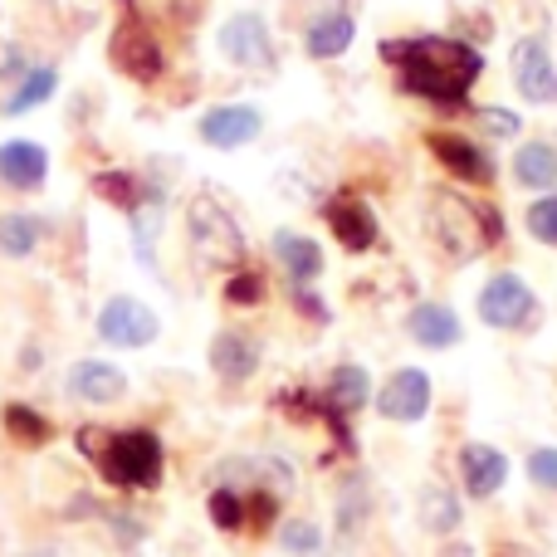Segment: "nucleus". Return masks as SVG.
Here are the masks:
<instances>
[{
  "label": "nucleus",
  "mask_w": 557,
  "mask_h": 557,
  "mask_svg": "<svg viewBox=\"0 0 557 557\" xmlns=\"http://www.w3.org/2000/svg\"><path fill=\"white\" fill-rule=\"evenodd\" d=\"M211 372L221 376V382H250L255 372H260V343H255L250 333H215L211 337Z\"/></svg>",
  "instance_id": "16"
},
{
  "label": "nucleus",
  "mask_w": 557,
  "mask_h": 557,
  "mask_svg": "<svg viewBox=\"0 0 557 557\" xmlns=\"http://www.w3.org/2000/svg\"><path fill=\"white\" fill-rule=\"evenodd\" d=\"M211 523L225 533L245 529V490H215L211 494Z\"/></svg>",
  "instance_id": "30"
},
{
  "label": "nucleus",
  "mask_w": 557,
  "mask_h": 557,
  "mask_svg": "<svg viewBox=\"0 0 557 557\" xmlns=\"http://www.w3.org/2000/svg\"><path fill=\"white\" fill-rule=\"evenodd\" d=\"M382 59L396 69L401 88L411 98H425L435 108H455L470 98L474 78L484 74V54L465 39L421 35V39H386Z\"/></svg>",
  "instance_id": "1"
},
{
  "label": "nucleus",
  "mask_w": 557,
  "mask_h": 557,
  "mask_svg": "<svg viewBox=\"0 0 557 557\" xmlns=\"http://www.w3.org/2000/svg\"><path fill=\"white\" fill-rule=\"evenodd\" d=\"M372 401L386 421L416 425V421H425V411H431V376H425L421 367H401V372L386 376V386L372 396Z\"/></svg>",
  "instance_id": "7"
},
{
  "label": "nucleus",
  "mask_w": 557,
  "mask_h": 557,
  "mask_svg": "<svg viewBox=\"0 0 557 557\" xmlns=\"http://www.w3.org/2000/svg\"><path fill=\"white\" fill-rule=\"evenodd\" d=\"M425 147H431V157L455 176V182H474V186H490L494 182L490 152H484L480 143H470V137H460V133H431V137H425Z\"/></svg>",
  "instance_id": "10"
},
{
  "label": "nucleus",
  "mask_w": 557,
  "mask_h": 557,
  "mask_svg": "<svg viewBox=\"0 0 557 557\" xmlns=\"http://www.w3.org/2000/svg\"><path fill=\"white\" fill-rule=\"evenodd\" d=\"M274 260L284 264V274L294 278V284H308V278L323 274V250H318V240H308V235H298V231L274 235Z\"/></svg>",
  "instance_id": "20"
},
{
  "label": "nucleus",
  "mask_w": 557,
  "mask_h": 557,
  "mask_svg": "<svg viewBox=\"0 0 557 557\" xmlns=\"http://www.w3.org/2000/svg\"><path fill=\"white\" fill-rule=\"evenodd\" d=\"M186 231H191V245L206 264H215V270H245L240 215L231 211V201L221 191H201L186 206Z\"/></svg>",
  "instance_id": "3"
},
{
  "label": "nucleus",
  "mask_w": 557,
  "mask_h": 557,
  "mask_svg": "<svg viewBox=\"0 0 557 557\" xmlns=\"http://www.w3.org/2000/svg\"><path fill=\"white\" fill-rule=\"evenodd\" d=\"M157 327H162L157 313L133 294L108 298L103 313H98V337L108 347H147V343H157Z\"/></svg>",
  "instance_id": "6"
},
{
  "label": "nucleus",
  "mask_w": 557,
  "mask_h": 557,
  "mask_svg": "<svg viewBox=\"0 0 557 557\" xmlns=\"http://www.w3.org/2000/svg\"><path fill=\"white\" fill-rule=\"evenodd\" d=\"M94 191L103 196V201L133 211V206L147 196V186H137V176H127V172H103V176H94Z\"/></svg>",
  "instance_id": "29"
},
{
  "label": "nucleus",
  "mask_w": 557,
  "mask_h": 557,
  "mask_svg": "<svg viewBox=\"0 0 557 557\" xmlns=\"http://www.w3.org/2000/svg\"><path fill=\"white\" fill-rule=\"evenodd\" d=\"M480 318L490 327H523L533 318V288L509 270L494 274L490 284L480 288Z\"/></svg>",
  "instance_id": "9"
},
{
  "label": "nucleus",
  "mask_w": 557,
  "mask_h": 557,
  "mask_svg": "<svg viewBox=\"0 0 557 557\" xmlns=\"http://www.w3.org/2000/svg\"><path fill=\"white\" fill-rule=\"evenodd\" d=\"M278 548L288 557H313L323 548V529H318L313 519H284L278 523Z\"/></svg>",
  "instance_id": "28"
},
{
  "label": "nucleus",
  "mask_w": 557,
  "mask_h": 557,
  "mask_svg": "<svg viewBox=\"0 0 557 557\" xmlns=\"http://www.w3.org/2000/svg\"><path fill=\"white\" fill-rule=\"evenodd\" d=\"M221 54L231 64H245V69H270L274 64V39H270V25L264 15L245 10V15H231L221 25Z\"/></svg>",
  "instance_id": "8"
},
{
  "label": "nucleus",
  "mask_w": 557,
  "mask_h": 557,
  "mask_svg": "<svg viewBox=\"0 0 557 557\" xmlns=\"http://www.w3.org/2000/svg\"><path fill=\"white\" fill-rule=\"evenodd\" d=\"M162 201H166L162 191H147L143 201H137L133 211H127V215H133L137 250H143V260H147V264H152V235H157V225H162Z\"/></svg>",
  "instance_id": "27"
},
{
  "label": "nucleus",
  "mask_w": 557,
  "mask_h": 557,
  "mask_svg": "<svg viewBox=\"0 0 557 557\" xmlns=\"http://www.w3.org/2000/svg\"><path fill=\"white\" fill-rule=\"evenodd\" d=\"M352 35H357L352 15H347V10H327V15L308 20V29H304V49H308L313 59H337V54H347Z\"/></svg>",
  "instance_id": "19"
},
{
  "label": "nucleus",
  "mask_w": 557,
  "mask_h": 557,
  "mask_svg": "<svg viewBox=\"0 0 557 557\" xmlns=\"http://www.w3.org/2000/svg\"><path fill=\"white\" fill-rule=\"evenodd\" d=\"M260 133H264V117H260V108H250V103H225V108L201 113V143L221 147V152L250 147Z\"/></svg>",
  "instance_id": "12"
},
{
  "label": "nucleus",
  "mask_w": 557,
  "mask_h": 557,
  "mask_svg": "<svg viewBox=\"0 0 557 557\" xmlns=\"http://www.w3.org/2000/svg\"><path fill=\"white\" fill-rule=\"evenodd\" d=\"M435 235L445 240V250L470 260V255H484L490 245H499L504 221L494 206L474 201V196L460 191H441L435 196Z\"/></svg>",
  "instance_id": "4"
},
{
  "label": "nucleus",
  "mask_w": 557,
  "mask_h": 557,
  "mask_svg": "<svg viewBox=\"0 0 557 557\" xmlns=\"http://www.w3.org/2000/svg\"><path fill=\"white\" fill-rule=\"evenodd\" d=\"M78 450L98 465L113 490H157L166 474V450L152 431L133 425V431H108V425H84L78 431Z\"/></svg>",
  "instance_id": "2"
},
{
  "label": "nucleus",
  "mask_w": 557,
  "mask_h": 557,
  "mask_svg": "<svg viewBox=\"0 0 557 557\" xmlns=\"http://www.w3.org/2000/svg\"><path fill=\"white\" fill-rule=\"evenodd\" d=\"M39 245V221L25 211L15 215H0V250L10 255V260H25V255H35Z\"/></svg>",
  "instance_id": "26"
},
{
  "label": "nucleus",
  "mask_w": 557,
  "mask_h": 557,
  "mask_svg": "<svg viewBox=\"0 0 557 557\" xmlns=\"http://www.w3.org/2000/svg\"><path fill=\"white\" fill-rule=\"evenodd\" d=\"M513 182L529 191H553L557 186V152L548 143H523L513 152Z\"/></svg>",
  "instance_id": "22"
},
{
  "label": "nucleus",
  "mask_w": 557,
  "mask_h": 557,
  "mask_svg": "<svg viewBox=\"0 0 557 557\" xmlns=\"http://www.w3.org/2000/svg\"><path fill=\"white\" fill-rule=\"evenodd\" d=\"M108 59H113V69L117 74H127L133 84H152V78H162V69H166L162 45H157V35L137 15L117 20L113 45H108Z\"/></svg>",
  "instance_id": "5"
},
{
  "label": "nucleus",
  "mask_w": 557,
  "mask_h": 557,
  "mask_svg": "<svg viewBox=\"0 0 557 557\" xmlns=\"http://www.w3.org/2000/svg\"><path fill=\"white\" fill-rule=\"evenodd\" d=\"M54 88H59V74H54L49 64H39V69H29V74L20 78V88H15V94H10L0 108H5L10 117H20V113H29V108L45 103V98L54 94Z\"/></svg>",
  "instance_id": "24"
},
{
  "label": "nucleus",
  "mask_w": 557,
  "mask_h": 557,
  "mask_svg": "<svg viewBox=\"0 0 557 557\" xmlns=\"http://www.w3.org/2000/svg\"><path fill=\"white\" fill-rule=\"evenodd\" d=\"M0 421H5V431H10V441H20V445H29V450H35V445H45L49 435V421L45 416L35 411V406H25V401H10L5 411H0Z\"/></svg>",
  "instance_id": "25"
},
{
  "label": "nucleus",
  "mask_w": 557,
  "mask_h": 557,
  "mask_svg": "<svg viewBox=\"0 0 557 557\" xmlns=\"http://www.w3.org/2000/svg\"><path fill=\"white\" fill-rule=\"evenodd\" d=\"M327 225H333V235H337V245L343 250H352V255H362V250H372L376 245V215H372V206L362 201V196H337V201H327Z\"/></svg>",
  "instance_id": "15"
},
{
  "label": "nucleus",
  "mask_w": 557,
  "mask_h": 557,
  "mask_svg": "<svg viewBox=\"0 0 557 557\" xmlns=\"http://www.w3.org/2000/svg\"><path fill=\"white\" fill-rule=\"evenodd\" d=\"M529 480L539 484V490L557 494V445H539V450L529 455Z\"/></svg>",
  "instance_id": "33"
},
{
  "label": "nucleus",
  "mask_w": 557,
  "mask_h": 557,
  "mask_svg": "<svg viewBox=\"0 0 557 557\" xmlns=\"http://www.w3.org/2000/svg\"><path fill=\"white\" fill-rule=\"evenodd\" d=\"M406 333H411L421 347L445 352V347H455L465 337V327H460V318H455L450 304H416L411 318H406Z\"/></svg>",
  "instance_id": "17"
},
{
  "label": "nucleus",
  "mask_w": 557,
  "mask_h": 557,
  "mask_svg": "<svg viewBox=\"0 0 557 557\" xmlns=\"http://www.w3.org/2000/svg\"><path fill=\"white\" fill-rule=\"evenodd\" d=\"M225 298H231V304H260L264 298V274H255V270H240L231 278V284H225Z\"/></svg>",
  "instance_id": "34"
},
{
  "label": "nucleus",
  "mask_w": 557,
  "mask_h": 557,
  "mask_svg": "<svg viewBox=\"0 0 557 557\" xmlns=\"http://www.w3.org/2000/svg\"><path fill=\"white\" fill-rule=\"evenodd\" d=\"M64 386H69V396L84 406H113V401H123V392H127V372L103 362V357H84V362L69 367Z\"/></svg>",
  "instance_id": "13"
},
{
  "label": "nucleus",
  "mask_w": 557,
  "mask_h": 557,
  "mask_svg": "<svg viewBox=\"0 0 557 557\" xmlns=\"http://www.w3.org/2000/svg\"><path fill=\"white\" fill-rule=\"evenodd\" d=\"M294 304H298V308H304V313H308V318H318V323H323V318H327V308H323V304H318V294H308V288H304V284H298V288H294Z\"/></svg>",
  "instance_id": "35"
},
{
  "label": "nucleus",
  "mask_w": 557,
  "mask_h": 557,
  "mask_svg": "<svg viewBox=\"0 0 557 557\" xmlns=\"http://www.w3.org/2000/svg\"><path fill=\"white\" fill-rule=\"evenodd\" d=\"M523 221H529V235H533V240L557 245V191H553V196H543V201H533Z\"/></svg>",
  "instance_id": "31"
},
{
  "label": "nucleus",
  "mask_w": 557,
  "mask_h": 557,
  "mask_svg": "<svg viewBox=\"0 0 557 557\" xmlns=\"http://www.w3.org/2000/svg\"><path fill=\"white\" fill-rule=\"evenodd\" d=\"M474 127L490 137H519V113H509V108H474Z\"/></svg>",
  "instance_id": "32"
},
{
  "label": "nucleus",
  "mask_w": 557,
  "mask_h": 557,
  "mask_svg": "<svg viewBox=\"0 0 557 557\" xmlns=\"http://www.w3.org/2000/svg\"><path fill=\"white\" fill-rule=\"evenodd\" d=\"M460 499H455L445 484H425L421 490V529L435 533V539H445V533L460 529Z\"/></svg>",
  "instance_id": "23"
},
{
  "label": "nucleus",
  "mask_w": 557,
  "mask_h": 557,
  "mask_svg": "<svg viewBox=\"0 0 557 557\" xmlns=\"http://www.w3.org/2000/svg\"><path fill=\"white\" fill-rule=\"evenodd\" d=\"M494 557H529V553H519V548H499Z\"/></svg>",
  "instance_id": "36"
},
{
  "label": "nucleus",
  "mask_w": 557,
  "mask_h": 557,
  "mask_svg": "<svg viewBox=\"0 0 557 557\" xmlns=\"http://www.w3.org/2000/svg\"><path fill=\"white\" fill-rule=\"evenodd\" d=\"M49 176V157L39 143H0V182L15 191H35Z\"/></svg>",
  "instance_id": "18"
},
{
  "label": "nucleus",
  "mask_w": 557,
  "mask_h": 557,
  "mask_svg": "<svg viewBox=\"0 0 557 557\" xmlns=\"http://www.w3.org/2000/svg\"><path fill=\"white\" fill-rule=\"evenodd\" d=\"M504 480H509L504 450H494V445H484V441H470L460 450V484L470 499H494V494L504 490Z\"/></svg>",
  "instance_id": "14"
},
{
  "label": "nucleus",
  "mask_w": 557,
  "mask_h": 557,
  "mask_svg": "<svg viewBox=\"0 0 557 557\" xmlns=\"http://www.w3.org/2000/svg\"><path fill=\"white\" fill-rule=\"evenodd\" d=\"M513 88H519L529 103H553L557 98V64L543 39H519L513 45Z\"/></svg>",
  "instance_id": "11"
},
{
  "label": "nucleus",
  "mask_w": 557,
  "mask_h": 557,
  "mask_svg": "<svg viewBox=\"0 0 557 557\" xmlns=\"http://www.w3.org/2000/svg\"><path fill=\"white\" fill-rule=\"evenodd\" d=\"M323 396H327V406H337L343 416H352V411H362V406L372 401V376H367V367L343 362V367H333Z\"/></svg>",
  "instance_id": "21"
}]
</instances>
